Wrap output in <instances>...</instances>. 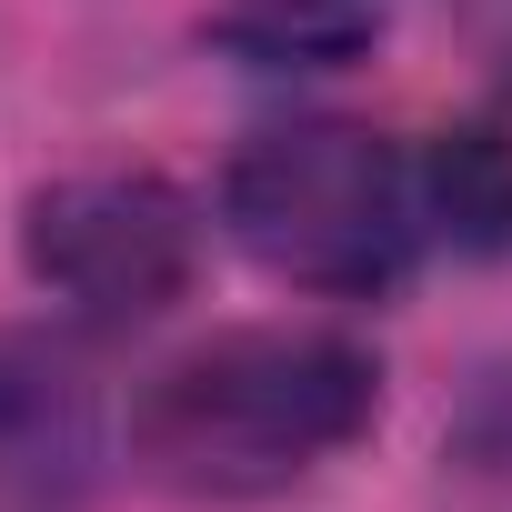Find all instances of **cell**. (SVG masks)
Segmentation results:
<instances>
[{
    "mask_svg": "<svg viewBox=\"0 0 512 512\" xmlns=\"http://www.w3.org/2000/svg\"><path fill=\"white\" fill-rule=\"evenodd\" d=\"M382 402V372L342 332L251 322L181 352L131 402V462L181 502H272L322 472Z\"/></svg>",
    "mask_w": 512,
    "mask_h": 512,
    "instance_id": "1",
    "label": "cell"
},
{
    "mask_svg": "<svg viewBox=\"0 0 512 512\" xmlns=\"http://www.w3.org/2000/svg\"><path fill=\"white\" fill-rule=\"evenodd\" d=\"M221 231L292 292L372 302L422 251V171L372 121H272L221 171Z\"/></svg>",
    "mask_w": 512,
    "mask_h": 512,
    "instance_id": "2",
    "label": "cell"
},
{
    "mask_svg": "<svg viewBox=\"0 0 512 512\" xmlns=\"http://www.w3.org/2000/svg\"><path fill=\"white\" fill-rule=\"evenodd\" d=\"M191 201L151 171H81L31 201V272L101 332H131L181 302L191 282Z\"/></svg>",
    "mask_w": 512,
    "mask_h": 512,
    "instance_id": "3",
    "label": "cell"
},
{
    "mask_svg": "<svg viewBox=\"0 0 512 512\" xmlns=\"http://www.w3.org/2000/svg\"><path fill=\"white\" fill-rule=\"evenodd\" d=\"M101 472V402L41 332H0V512H71Z\"/></svg>",
    "mask_w": 512,
    "mask_h": 512,
    "instance_id": "4",
    "label": "cell"
},
{
    "mask_svg": "<svg viewBox=\"0 0 512 512\" xmlns=\"http://www.w3.org/2000/svg\"><path fill=\"white\" fill-rule=\"evenodd\" d=\"M422 221H442L462 251L512 241V151L492 131H442L422 161Z\"/></svg>",
    "mask_w": 512,
    "mask_h": 512,
    "instance_id": "5",
    "label": "cell"
},
{
    "mask_svg": "<svg viewBox=\"0 0 512 512\" xmlns=\"http://www.w3.org/2000/svg\"><path fill=\"white\" fill-rule=\"evenodd\" d=\"M392 0H231V31L272 61H342L382 31Z\"/></svg>",
    "mask_w": 512,
    "mask_h": 512,
    "instance_id": "6",
    "label": "cell"
},
{
    "mask_svg": "<svg viewBox=\"0 0 512 512\" xmlns=\"http://www.w3.org/2000/svg\"><path fill=\"white\" fill-rule=\"evenodd\" d=\"M462 31H472V41L512 71V0H462Z\"/></svg>",
    "mask_w": 512,
    "mask_h": 512,
    "instance_id": "7",
    "label": "cell"
}]
</instances>
